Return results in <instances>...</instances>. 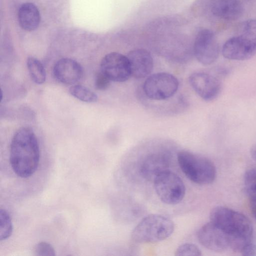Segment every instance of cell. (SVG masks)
I'll use <instances>...</instances> for the list:
<instances>
[{"label": "cell", "instance_id": "cell-4", "mask_svg": "<svg viewBox=\"0 0 256 256\" xmlns=\"http://www.w3.org/2000/svg\"><path fill=\"white\" fill-rule=\"evenodd\" d=\"M174 226L169 218L152 214L142 218L132 232V240L138 243H154L164 240L173 233Z\"/></svg>", "mask_w": 256, "mask_h": 256}, {"label": "cell", "instance_id": "cell-2", "mask_svg": "<svg viewBox=\"0 0 256 256\" xmlns=\"http://www.w3.org/2000/svg\"><path fill=\"white\" fill-rule=\"evenodd\" d=\"M210 221L221 228L228 236L230 248L240 252L252 242L253 227L251 222L243 214L230 208L218 206L210 213Z\"/></svg>", "mask_w": 256, "mask_h": 256}, {"label": "cell", "instance_id": "cell-12", "mask_svg": "<svg viewBox=\"0 0 256 256\" xmlns=\"http://www.w3.org/2000/svg\"><path fill=\"white\" fill-rule=\"evenodd\" d=\"M170 161V155L166 152L151 153L141 160L140 173L145 179L154 180L160 172L168 170Z\"/></svg>", "mask_w": 256, "mask_h": 256}, {"label": "cell", "instance_id": "cell-26", "mask_svg": "<svg viewBox=\"0 0 256 256\" xmlns=\"http://www.w3.org/2000/svg\"><path fill=\"white\" fill-rule=\"evenodd\" d=\"M250 154L252 158L256 161V144L253 146L251 148Z\"/></svg>", "mask_w": 256, "mask_h": 256}, {"label": "cell", "instance_id": "cell-21", "mask_svg": "<svg viewBox=\"0 0 256 256\" xmlns=\"http://www.w3.org/2000/svg\"><path fill=\"white\" fill-rule=\"evenodd\" d=\"M174 254L177 256H199L202 255V252L196 245L192 243H185L177 248Z\"/></svg>", "mask_w": 256, "mask_h": 256}, {"label": "cell", "instance_id": "cell-1", "mask_svg": "<svg viewBox=\"0 0 256 256\" xmlns=\"http://www.w3.org/2000/svg\"><path fill=\"white\" fill-rule=\"evenodd\" d=\"M40 157L39 144L33 130L27 127L18 129L10 146V161L15 174L22 178L30 176L38 168Z\"/></svg>", "mask_w": 256, "mask_h": 256}, {"label": "cell", "instance_id": "cell-9", "mask_svg": "<svg viewBox=\"0 0 256 256\" xmlns=\"http://www.w3.org/2000/svg\"><path fill=\"white\" fill-rule=\"evenodd\" d=\"M100 70L110 80L116 82H125L131 76L127 56L116 52L108 53L102 58Z\"/></svg>", "mask_w": 256, "mask_h": 256}, {"label": "cell", "instance_id": "cell-3", "mask_svg": "<svg viewBox=\"0 0 256 256\" xmlns=\"http://www.w3.org/2000/svg\"><path fill=\"white\" fill-rule=\"evenodd\" d=\"M223 56L227 59L244 60L256 53V20H248L241 25L238 34L224 44Z\"/></svg>", "mask_w": 256, "mask_h": 256}, {"label": "cell", "instance_id": "cell-6", "mask_svg": "<svg viewBox=\"0 0 256 256\" xmlns=\"http://www.w3.org/2000/svg\"><path fill=\"white\" fill-rule=\"evenodd\" d=\"M153 181L156 194L164 204H176L184 197V184L181 178L173 172L166 170L158 174Z\"/></svg>", "mask_w": 256, "mask_h": 256}, {"label": "cell", "instance_id": "cell-18", "mask_svg": "<svg viewBox=\"0 0 256 256\" xmlns=\"http://www.w3.org/2000/svg\"><path fill=\"white\" fill-rule=\"evenodd\" d=\"M70 94L78 100L86 102H94L98 96L88 88L82 85H74L70 88Z\"/></svg>", "mask_w": 256, "mask_h": 256}, {"label": "cell", "instance_id": "cell-7", "mask_svg": "<svg viewBox=\"0 0 256 256\" xmlns=\"http://www.w3.org/2000/svg\"><path fill=\"white\" fill-rule=\"evenodd\" d=\"M178 86V81L174 75L158 72L148 76L143 84V90L148 98L162 100L174 96Z\"/></svg>", "mask_w": 256, "mask_h": 256}, {"label": "cell", "instance_id": "cell-17", "mask_svg": "<svg viewBox=\"0 0 256 256\" xmlns=\"http://www.w3.org/2000/svg\"><path fill=\"white\" fill-rule=\"evenodd\" d=\"M26 65L30 78L36 84H43L46 78V72L42 63L34 57L28 58Z\"/></svg>", "mask_w": 256, "mask_h": 256}, {"label": "cell", "instance_id": "cell-5", "mask_svg": "<svg viewBox=\"0 0 256 256\" xmlns=\"http://www.w3.org/2000/svg\"><path fill=\"white\" fill-rule=\"evenodd\" d=\"M177 160L182 171L193 182L205 185L215 180V166L208 158L188 150H181L178 153Z\"/></svg>", "mask_w": 256, "mask_h": 256}, {"label": "cell", "instance_id": "cell-8", "mask_svg": "<svg viewBox=\"0 0 256 256\" xmlns=\"http://www.w3.org/2000/svg\"><path fill=\"white\" fill-rule=\"evenodd\" d=\"M194 53L198 60L204 65H210L218 58L220 49L214 33L209 30L200 31L195 39Z\"/></svg>", "mask_w": 256, "mask_h": 256}, {"label": "cell", "instance_id": "cell-24", "mask_svg": "<svg viewBox=\"0 0 256 256\" xmlns=\"http://www.w3.org/2000/svg\"><path fill=\"white\" fill-rule=\"evenodd\" d=\"M240 252L243 256H256V244L250 242L242 248Z\"/></svg>", "mask_w": 256, "mask_h": 256}, {"label": "cell", "instance_id": "cell-11", "mask_svg": "<svg viewBox=\"0 0 256 256\" xmlns=\"http://www.w3.org/2000/svg\"><path fill=\"white\" fill-rule=\"evenodd\" d=\"M189 82L195 92L206 101L215 99L221 90L220 80L206 72H196L192 74L189 78Z\"/></svg>", "mask_w": 256, "mask_h": 256}, {"label": "cell", "instance_id": "cell-20", "mask_svg": "<svg viewBox=\"0 0 256 256\" xmlns=\"http://www.w3.org/2000/svg\"><path fill=\"white\" fill-rule=\"evenodd\" d=\"M244 184L248 197L256 196V168L249 169L246 172Z\"/></svg>", "mask_w": 256, "mask_h": 256}, {"label": "cell", "instance_id": "cell-10", "mask_svg": "<svg viewBox=\"0 0 256 256\" xmlns=\"http://www.w3.org/2000/svg\"><path fill=\"white\" fill-rule=\"evenodd\" d=\"M198 239L204 247L216 252L230 248V240L227 234L212 222L202 226L198 232Z\"/></svg>", "mask_w": 256, "mask_h": 256}, {"label": "cell", "instance_id": "cell-15", "mask_svg": "<svg viewBox=\"0 0 256 256\" xmlns=\"http://www.w3.org/2000/svg\"><path fill=\"white\" fill-rule=\"evenodd\" d=\"M211 11L216 17L233 20L240 16L242 7L239 0H213Z\"/></svg>", "mask_w": 256, "mask_h": 256}, {"label": "cell", "instance_id": "cell-23", "mask_svg": "<svg viewBox=\"0 0 256 256\" xmlns=\"http://www.w3.org/2000/svg\"><path fill=\"white\" fill-rule=\"evenodd\" d=\"M110 80L102 72L98 73L95 78V86L98 90H105L109 86Z\"/></svg>", "mask_w": 256, "mask_h": 256}, {"label": "cell", "instance_id": "cell-13", "mask_svg": "<svg viewBox=\"0 0 256 256\" xmlns=\"http://www.w3.org/2000/svg\"><path fill=\"white\" fill-rule=\"evenodd\" d=\"M53 73L55 78L60 82L73 84L82 79L83 70L76 61L69 58H63L55 64Z\"/></svg>", "mask_w": 256, "mask_h": 256}, {"label": "cell", "instance_id": "cell-19", "mask_svg": "<svg viewBox=\"0 0 256 256\" xmlns=\"http://www.w3.org/2000/svg\"><path fill=\"white\" fill-rule=\"evenodd\" d=\"M12 224L8 213L4 209L0 210V240H6L12 234Z\"/></svg>", "mask_w": 256, "mask_h": 256}, {"label": "cell", "instance_id": "cell-16", "mask_svg": "<svg viewBox=\"0 0 256 256\" xmlns=\"http://www.w3.org/2000/svg\"><path fill=\"white\" fill-rule=\"evenodd\" d=\"M18 20L22 28L26 31H32L39 26L40 16L36 6L33 4H22L18 12Z\"/></svg>", "mask_w": 256, "mask_h": 256}, {"label": "cell", "instance_id": "cell-22", "mask_svg": "<svg viewBox=\"0 0 256 256\" xmlns=\"http://www.w3.org/2000/svg\"><path fill=\"white\" fill-rule=\"evenodd\" d=\"M34 255L38 256H54L55 250L52 246L44 242L36 244L34 248Z\"/></svg>", "mask_w": 256, "mask_h": 256}, {"label": "cell", "instance_id": "cell-14", "mask_svg": "<svg viewBox=\"0 0 256 256\" xmlns=\"http://www.w3.org/2000/svg\"><path fill=\"white\" fill-rule=\"evenodd\" d=\"M126 56L132 76L136 78H142L151 73L154 66L153 59L148 50L136 49L130 52Z\"/></svg>", "mask_w": 256, "mask_h": 256}, {"label": "cell", "instance_id": "cell-25", "mask_svg": "<svg viewBox=\"0 0 256 256\" xmlns=\"http://www.w3.org/2000/svg\"><path fill=\"white\" fill-rule=\"evenodd\" d=\"M248 198L252 214L256 220V196L249 198Z\"/></svg>", "mask_w": 256, "mask_h": 256}]
</instances>
